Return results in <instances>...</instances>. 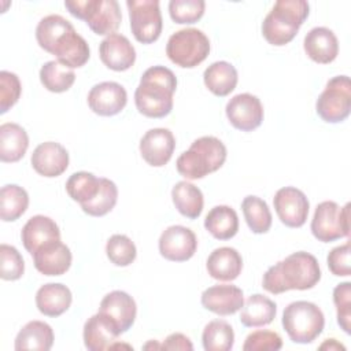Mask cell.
<instances>
[{"mask_svg":"<svg viewBox=\"0 0 351 351\" xmlns=\"http://www.w3.org/2000/svg\"><path fill=\"white\" fill-rule=\"evenodd\" d=\"M34 267L44 276H62L71 266V251L60 240L49 241L32 255Z\"/></svg>","mask_w":351,"mask_h":351,"instance_id":"44dd1931","label":"cell"},{"mask_svg":"<svg viewBox=\"0 0 351 351\" xmlns=\"http://www.w3.org/2000/svg\"><path fill=\"white\" fill-rule=\"evenodd\" d=\"M197 248V239L193 230L182 225L166 228L159 237L160 255L171 262H185L191 259Z\"/></svg>","mask_w":351,"mask_h":351,"instance_id":"4fadbf2b","label":"cell"},{"mask_svg":"<svg viewBox=\"0 0 351 351\" xmlns=\"http://www.w3.org/2000/svg\"><path fill=\"white\" fill-rule=\"evenodd\" d=\"M303 48L311 60L321 64H328L337 58L339 41L336 34L329 27L317 26L306 34Z\"/></svg>","mask_w":351,"mask_h":351,"instance_id":"7402d4cb","label":"cell"},{"mask_svg":"<svg viewBox=\"0 0 351 351\" xmlns=\"http://www.w3.org/2000/svg\"><path fill=\"white\" fill-rule=\"evenodd\" d=\"M203 81L211 93L223 97L234 90L239 81V75L233 64L225 60H218L211 63L204 70Z\"/></svg>","mask_w":351,"mask_h":351,"instance_id":"f1b7e54d","label":"cell"},{"mask_svg":"<svg viewBox=\"0 0 351 351\" xmlns=\"http://www.w3.org/2000/svg\"><path fill=\"white\" fill-rule=\"evenodd\" d=\"M202 306L218 315H232L244 304L243 291L232 284H217L202 293Z\"/></svg>","mask_w":351,"mask_h":351,"instance_id":"ac0fdd59","label":"cell"},{"mask_svg":"<svg viewBox=\"0 0 351 351\" xmlns=\"http://www.w3.org/2000/svg\"><path fill=\"white\" fill-rule=\"evenodd\" d=\"M40 81L47 90L62 93L73 86L75 73L73 69L62 64L58 60H49L40 69Z\"/></svg>","mask_w":351,"mask_h":351,"instance_id":"836d02e7","label":"cell"},{"mask_svg":"<svg viewBox=\"0 0 351 351\" xmlns=\"http://www.w3.org/2000/svg\"><path fill=\"white\" fill-rule=\"evenodd\" d=\"M118 188L114 181L100 177V189L97 195L88 203L82 204L81 208L85 214L92 217H103L108 214L117 204Z\"/></svg>","mask_w":351,"mask_h":351,"instance_id":"74e56055","label":"cell"},{"mask_svg":"<svg viewBox=\"0 0 351 351\" xmlns=\"http://www.w3.org/2000/svg\"><path fill=\"white\" fill-rule=\"evenodd\" d=\"M71 300V291L59 282L44 284L36 293V306L47 317L62 315L69 310Z\"/></svg>","mask_w":351,"mask_h":351,"instance_id":"484cf974","label":"cell"},{"mask_svg":"<svg viewBox=\"0 0 351 351\" xmlns=\"http://www.w3.org/2000/svg\"><path fill=\"white\" fill-rule=\"evenodd\" d=\"M225 144L214 136L196 138L176 162L177 171L186 180H199L222 167L226 160Z\"/></svg>","mask_w":351,"mask_h":351,"instance_id":"5b68a950","label":"cell"},{"mask_svg":"<svg viewBox=\"0 0 351 351\" xmlns=\"http://www.w3.org/2000/svg\"><path fill=\"white\" fill-rule=\"evenodd\" d=\"M140 154L143 159L154 167L165 166L173 156L176 138L166 128H154L145 132L140 140Z\"/></svg>","mask_w":351,"mask_h":351,"instance_id":"2e32d148","label":"cell"},{"mask_svg":"<svg viewBox=\"0 0 351 351\" xmlns=\"http://www.w3.org/2000/svg\"><path fill=\"white\" fill-rule=\"evenodd\" d=\"M241 210L251 232L256 234L269 232L271 226V213L265 200L258 196L248 195L241 202Z\"/></svg>","mask_w":351,"mask_h":351,"instance_id":"e575fe53","label":"cell"},{"mask_svg":"<svg viewBox=\"0 0 351 351\" xmlns=\"http://www.w3.org/2000/svg\"><path fill=\"white\" fill-rule=\"evenodd\" d=\"M308 12L310 7L306 0L276 1L262 22L265 40L276 47L288 44L298 34Z\"/></svg>","mask_w":351,"mask_h":351,"instance_id":"277c9868","label":"cell"},{"mask_svg":"<svg viewBox=\"0 0 351 351\" xmlns=\"http://www.w3.org/2000/svg\"><path fill=\"white\" fill-rule=\"evenodd\" d=\"M22 85L15 73L0 71V114H5L21 97Z\"/></svg>","mask_w":351,"mask_h":351,"instance_id":"b9f144b4","label":"cell"},{"mask_svg":"<svg viewBox=\"0 0 351 351\" xmlns=\"http://www.w3.org/2000/svg\"><path fill=\"white\" fill-rule=\"evenodd\" d=\"M21 239L25 250L33 255L41 245L53 240H60V230L52 218L34 215L22 228Z\"/></svg>","mask_w":351,"mask_h":351,"instance_id":"cb8c5ba5","label":"cell"},{"mask_svg":"<svg viewBox=\"0 0 351 351\" xmlns=\"http://www.w3.org/2000/svg\"><path fill=\"white\" fill-rule=\"evenodd\" d=\"M130 29L134 38L143 44L156 41L162 33L163 21L158 0H128Z\"/></svg>","mask_w":351,"mask_h":351,"instance_id":"8fae6325","label":"cell"},{"mask_svg":"<svg viewBox=\"0 0 351 351\" xmlns=\"http://www.w3.org/2000/svg\"><path fill=\"white\" fill-rule=\"evenodd\" d=\"M177 88L176 74L165 66L147 69L134 92L140 114L148 118H163L173 110V95Z\"/></svg>","mask_w":351,"mask_h":351,"instance_id":"3957f363","label":"cell"},{"mask_svg":"<svg viewBox=\"0 0 351 351\" xmlns=\"http://www.w3.org/2000/svg\"><path fill=\"white\" fill-rule=\"evenodd\" d=\"M282 326L293 343L308 344L322 333L325 317L315 303L296 300L284 308Z\"/></svg>","mask_w":351,"mask_h":351,"instance_id":"8992f818","label":"cell"},{"mask_svg":"<svg viewBox=\"0 0 351 351\" xmlns=\"http://www.w3.org/2000/svg\"><path fill=\"white\" fill-rule=\"evenodd\" d=\"M53 330L44 321H30L18 332L15 337V350L48 351L53 344Z\"/></svg>","mask_w":351,"mask_h":351,"instance_id":"f546056e","label":"cell"},{"mask_svg":"<svg viewBox=\"0 0 351 351\" xmlns=\"http://www.w3.org/2000/svg\"><path fill=\"white\" fill-rule=\"evenodd\" d=\"M99 55L106 67L114 71H125L136 60L134 47L126 36L119 33H112L100 43Z\"/></svg>","mask_w":351,"mask_h":351,"instance_id":"ffe728a7","label":"cell"},{"mask_svg":"<svg viewBox=\"0 0 351 351\" xmlns=\"http://www.w3.org/2000/svg\"><path fill=\"white\" fill-rule=\"evenodd\" d=\"M99 311L106 317H108L122 335L128 332L134 324L137 306L134 299L129 293H126L125 291L117 289L107 293L101 299Z\"/></svg>","mask_w":351,"mask_h":351,"instance_id":"d6986e66","label":"cell"},{"mask_svg":"<svg viewBox=\"0 0 351 351\" xmlns=\"http://www.w3.org/2000/svg\"><path fill=\"white\" fill-rule=\"evenodd\" d=\"M282 347V339L277 332L258 329L251 332L243 344L244 351H277Z\"/></svg>","mask_w":351,"mask_h":351,"instance_id":"7bdbcfd3","label":"cell"},{"mask_svg":"<svg viewBox=\"0 0 351 351\" xmlns=\"http://www.w3.org/2000/svg\"><path fill=\"white\" fill-rule=\"evenodd\" d=\"M100 189V177L88 171L73 173L66 181L67 195L80 206L90 202Z\"/></svg>","mask_w":351,"mask_h":351,"instance_id":"8d00e7d4","label":"cell"},{"mask_svg":"<svg viewBox=\"0 0 351 351\" xmlns=\"http://www.w3.org/2000/svg\"><path fill=\"white\" fill-rule=\"evenodd\" d=\"M64 7L73 16L85 21L89 29L99 36L115 33L122 21L117 0H74L64 1Z\"/></svg>","mask_w":351,"mask_h":351,"instance_id":"52a82bcc","label":"cell"},{"mask_svg":"<svg viewBox=\"0 0 351 351\" xmlns=\"http://www.w3.org/2000/svg\"><path fill=\"white\" fill-rule=\"evenodd\" d=\"M202 341L206 351H229L234 343L233 328L223 319H213L204 326Z\"/></svg>","mask_w":351,"mask_h":351,"instance_id":"d590c367","label":"cell"},{"mask_svg":"<svg viewBox=\"0 0 351 351\" xmlns=\"http://www.w3.org/2000/svg\"><path fill=\"white\" fill-rule=\"evenodd\" d=\"M346 350L344 346H341L340 343L336 341V339H328L325 343H322L319 346V350Z\"/></svg>","mask_w":351,"mask_h":351,"instance_id":"7dc6e473","label":"cell"},{"mask_svg":"<svg viewBox=\"0 0 351 351\" xmlns=\"http://www.w3.org/2000/svg\"><path fill=\"white\" fill-rule=\"evenodd\" d=\"M274 210L280 221L288 228H300L308 217L307 196L295 186L280 188L273 197Z\"/></svg>","mask_w":351,"mask_h":351,"instance_id":"7c38bea8","label":"cell"},{"mask_svg":"<svg viewBox=\"0 0 351 351\" xmlns=\"http://www.w3.org/2000/svg\"><path fill=\"white\" fill-rule=\"evenodd\" d=\"M32 166L43 177H58L69 167L67 149L55 141H45L38 144L32 154Z\"/></svg>","mask_w":351,"mask_h":351,"instance_id":"e0dca14e","label":"cell"},{"mask_svg":"<svg viewBox=\"0 0 351 351\" xmlns=\"http://www.w3.org/2000/svg\"><path fill=\"white\" fill-rule=\"evenodd\" d=\"M351 82L347 75H336L326 82L317 99L315 111L328 123H337L350 115Z\"/></svg>","mask_w":351,"mask_h":351,"instance_id":"30bf717a","label":"cell"},{"mask_svg":"<svg viewBox=\"0 0 351 351\" xmlns=\"http://www.w3.org/2000/svg\"><path fill=\"white\" fill-rule=\"evenodd\" d=\"M277 313V304L265 295L254 293L247 298L241 307L240 322L247 328L265 326L273 322Z\"/></svg>","mask_w":351,"mask_h":351,"instance_id":"83f0119b","label":"cell"},{"mask_svg":"<svg viewBox=\"0 0 351 351\" xmlns=\"http://www.w3.org/2000/svg\"><path fill=\"white\" fill-rule=\"evenodd\" d=\"M204 0H171L169 3L170 18L180 25L195 23L204 14Z\"/></svg>","mask_w":351,"mask_h":351,"instance_id":"ab89813d","label":"cell"},{"mask_svg":"<svg viewBox=\"0 0 351 351\" xmlns=\"http://www.w3.org/2000/svg\"><path fill=\"white\" fill-rule=\"evenodd\" d=\"M25 262L19 251L8 244L0 245V277L5 281H15L22 277Z\"/></svg>","mask_w":351,"mask_h":351,"instance_id":"60d3db41","label":"cell"},{"mask_svg":"<svg viewBox=\"0 0 351 351\" xmlns=\"http://www.w3.org/2000/svg\"><path fill=\"white\" fill-rule=\"evenodd\" d=\"M163 350H193V344L191 343L189 337L182 333H171L169 335L165 341L160 344Z\"/></svg>","mask_w":351,"mask_h":351,"instance_id":"bcb514c9","label":"cell"},{"mask_svg":"<svg viewBox=\"0 0 351 351\" xmlns=\"http://www.w3.org/2000/svg\"><path fill=\"white\" fill-rule=\"evenodd\" d=\"M29 206L27 192L16 185L7 184L0 191V218L4 222L16 221L25 214Z\"/></svg>","mask_w":351,"mask_h":351,"instance_id":"d6a6232c","label":"cell"},{"mask_svg":"<svg viewBox=\"0 0 351 351\" xmlns=\"http://www.w3.org/2000/svg\"><path fill=\"white\" fill-rule=\"evenodd\" d=\"M128 103L125 88L114 81H104L90 88L88 93L89 108L100 117H112L119 114Z\"/></svg>","mask_w":351,"mask_h":351,"instance_id":"9a60e30c","label":"cell"},{"mask_svg":"<svg viewBox=\"0 0 351 351\" xmlns=\"http://www.w3.org/2000/svg\"><path fill=\"white\" fill-rule=\"evenodd\" d=\"M313 236L322 243H330L350 236V203L340 207L333 200L321 202L314 211L311 225Z\"/></svg>","mask_w":351,"mask_h":351,"instance_id":"9c48e42d","label":"cell"},{"mask_svg":"<svg viewBox=\"0 0 351 351\" xmlns=\"http://www.w3.org/2000/svg\"><path fill=\"white\" fill-rule=\"evenodd\" d=\"M36 40L44 51L56 56L58 62L70 69L82 67L89 60L88 43L62 15L52 14L40 19L36 27Z\"/></svg>","mask_w":351,"mask_h":351,"instance_id":"6da1fadb","label":"cell"},{"mask_svg":"<svg viewBox=\"0 0 351 351\" xmlns=\"http://www.w3.org/2000/svg\"><path fill=\"white\" fill-rule=\"evenodd\" d=\"M226 117L232 126L241 132H252L263 121V106L261 100L251 93H239L233 96L225 107Z\"/></svg>","mask_w":351,"mask_h":351,"instance_id":"5bb4252c","label":"cell"},{"mask_svg":"<svg viewBox=\"0 0 351 351\" xmlns=\"http://www.w3.org/2000/svg\"><path fill=\"white\" fill-rule=\"evenodd\" d=\"M206 269L208 274L218 281H233L243 269V258L236 248H215L207 258Z\"/></svg>","mask_w":351,"mask_h":351,"instance_id":"d4e9b609","label":"cell"},{"mask_svg":"<svg viewBox=\"0 0 351 351\" xmlns=\"http://www.w3.org/2000/svg\"><path fill=\"white\" fill-rule=\"evenodd\" d=\"M333 303L337 310V324L340 328L350 333V322H351V282L346 281L337 284L333 289Z\"/></svg>","mask_w":351,"mask_h":351,"instance_id":"ee69618b","label":"cell"},{"mask_svg":"<svg viewBox=\"0 0 351 351\" xmlns=\"http://www.w3.org/2000/svg\"><path fill=\"white\" fill-rule=\"evenodd\" d=\"M29 147L26 130L14 122L0 125V160L14 163L23 158Z\"/></svg>","mask_w":351,"mask_h":351,"instance_id":"4316f807","label":"cell"},{"mask_svg":"<svg viewBox=\"0 0 351 351\" xmlns=\"http://www.w3.org/2000/svg\"><path fill=\"white\" fill-rule=\"evenodd\" d=\"M206 230L218 240H229L239 232V217L230 206H215L204 218Z\"/></svg>","mask_w":351,"mask_h":351,"instance_id":"4dcf8cb0","label":"cell"},{"mask_svg":"<svg viewBox=\"0 0 351 351\" xmlns=\"http://www.w3.org/2000/svg\"><path fill=\"white\" fill-rule=\"evenodd\" d=\"M350 241L335 247L326 258L328 267L333 276L337 277H347L351 273V265H350Z\"/></svg>","mask_w":351,"mask_h":351,"instance_id":"f6af8a7d","label":"cell"},{"mask_svg":"<svg viewBox=\"0 0 351 351\" xmlns=\"http://www.w3.org/2000/svg\"><path fill=\"white\" fill-rule=\"evenodd\" d=\"M171 199L178 213L189 219H196L203 211V193L192 182L178 181L171 189Z\"/></svg>","mask_w":351,"mask_h":351,"instance_id":"1f68e13d","label":"cell"},{"mask_svg":"<svg viewBox=\"0 0 351 351\" xmlns=\"http://www.w3.org/2000/svg\"><path fill=\"white\" fill-rule=\"evenodd\" d=\"M107 258L115 266H129L134 262L137 250L134 243L126 234H112L106 244Z\"/></svg>","mask_w":351,"mask_h":351,"instance_id":"f35d334b","label":"cell"},{"mask_svg":"<svg viewBox=\"0 0 351 351\" xmlns=\"http://www.w3.org/2000/svg\"><path fill=\"white\" fill-rule=\"evenodd\" d=\"M321 280V269L314 255L298 251L270 266L262 278V287L278 295L291 289H311Z\"/></svg>","mask_w":351,"mask_h":351,"instance_id":"7a4b0ae2","label":"cell"},{"mask_svg":"<svg viewBox=\"0 0 351 351\" xmlns=\"http://www.w3.org/2000/svg\"><path fill=\"white\" fill-rule=\"evenodd\" d=\"M210 53V40L199 29L185 27L173 33L166 44L167 58L177 66L192 69Z\"/></svg>","mask_w":351,"mask_h":351,"instance_id":"ba28073f","label":"cell"},{"mask_svg":"<svg viewBox=\"0 0 351 351\" xmlns=\"http://www.w3.org/2000/svg\"><path fill=\"white\" fill-rule=\"evenodd\" d=\"M118 336L121 332L115 324L100 311L88 318L84 325V344L89 351L110 350Z\"/></svg>","mask_w":351,"mask_h":351,"instance_id":"603a6c76","label":"cell"}]
</instances>
